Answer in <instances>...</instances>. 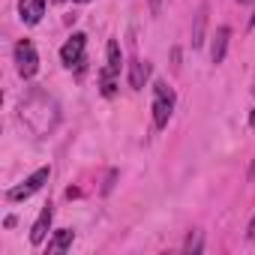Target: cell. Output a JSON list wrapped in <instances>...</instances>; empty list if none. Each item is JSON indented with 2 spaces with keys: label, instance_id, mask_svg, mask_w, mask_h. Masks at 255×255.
Returning a JSON list of instances; mask_svg holds the SVG:
<instances>
[{
  "label": "cell",
  "instance_id": "14",
  "mask_svg": "<svg viewBox=\"0 0 255 255\" xmlns=\"http://www.w3.org/2000/svg\"><path fill=\"white\" fill-rule=\"evenodd\" d=\"M99 87H102V96H114V90H117V75L108 72V69H102V72H99Z\"/></svg>",
  "mask_w": 255,
  "mask_h": 255
},
{
  "label": "cell",
  "instance_id": "15",
  "mask_svg": "<svg viewBox=\"0 0 255 255\" xmlns=\"http://www.w3.org/2000/svg\"><path fill=\"white\" fill-rule=\"evenodd\" d=\"M114 180H117V171L111 168V171H108V177H105V186H102V195H108V192L114 189Z\"/></svg>",
  "mask_w": 255,
  "mask_h": 255
},
{
  "label": "cell",
  "instance_id": "18",
  "mask_svg": "<svg viewBox=\"0 0 255 255\" xmlns=\"http://www.w3.org/2000/svg\"><path fill=\"white\" fill-rule=\"evenodd\" d=\"M249 126H252V129H255V108L249 111Z\"/></svg>",
  "mask_w": 255,
  "mask_h": 255
},
{
  "label": "cell",
  "instance_id": "6",
  "mask_svg": "<svg viewBox=\"0 0 255 255\" xmlns=\"http://www.w3.org/2000/svg\"><path fill=\"white\" fill-rule=\"evenodd\" d=\"M51 219H54V207H51V201L39 210V216H36V222H33V228H30V243L33 246H42L45 243V237H48V228H51Z\"/></svg>",
  "mask_w": 255,
  "mask_h": 255
},
{
  "label": "cell",
  "instance_id": "3",
  "mask_svg": "<svg viewBox=\"0 0 255 255\" xmlns=\"http://www.w3.org/2000/svg\"><path fill=\"white\" fill-rule=\"evenodd\" d=\"M15 69H18V75H21L24 81L39 72V54H36V48H33L30 39H21V42L15 45Z\"/></svg>",
  "mask_w": 255,
  "mask_h": 255
},
{
  "label": "cell",
  "instance_id": "9",
  "mask_svg": "<svg viewBox=\"0 0 255 255\" xmlns=\"http://www.w3.org/2000/svg\"><path fill=\"white\" fill-rule=\"evenodd\" d=\"M147 78H150V63H144V60H129V87L132 90H144V84H147Z\"/></svg>",
  "mask_w": 255,
  "mask_h": 255
},
{
  "label": "cell",
  "instance_id": "10",
  "mask_svg": "<svg viewBox=\"0 0 255 255\" xmlns=\"http://www.w3.org/2000/svg\"><path fill=\"white\" fill-rule=\"evenodd\" d=\"M72 240H75V231H72V228H57L54 237L48 240L45 252H48V255H60V252H66V249L72 246Z\"/></svg>",
  "mask_w": 255,
  "mask_h": 255
},
{
  "label": "cell",
  "instance_id": "16",
  "mask_svg": "<svg viewBox=\"0 0 255 255\" xmlns=\"http://www.w3.org/2000/svg\"><path fill=\"white\" fill-rule=\"evenodd\" d=\"M162 3H165V0H150V12L159 15V12H162Z\"/></svg>",
  "mask_w": 255,
  "mask_h": 255
},
{
  "label": "cell",
  "instance_id": "7",
  "mask_svg": "<svg viewBox=\"0 0 255 255\" xmlns=\"http://www.w3.org/2000/svg\"><path fill=\"white\" fill-rule=\"evenodd\" d=\"M42 15H45V0H18V18H21L27 27L39 24Z\"/></svg>",
  "mask_w": 255,
  "mask_h": 255
},
{
  "label": "cell",
  "instance_id": "22",
  "mask_svg": "<svg viewBox=\"0 0 255 255\" xmlns=\"http://www.w3.org/2000/svg\"><path fill=\"white\" fill-rule=\"evenodd\" d=\"M252 96H255V84H252Z\"/></svg>",
  "mask_w": 255,
  "mask_h": 255
},
{
  "label": "cell",
  "instance_id": "19",
  "mask_svg": "<svg viewBox=\"0 0 255 255\" xmlns=\"http://www.w3.org/2000/svg\"><path fill=\"white\" fill-rule=\"evenodd\" d=\"M249 27H255V12H252V18H249Z\"/></svg>",
  "mask_w": 255,
  "mask_h": 255
},
{
  "label": "cell",
  "instance_id": "1",
  "mask_svg": "<svg viewBox=\"0 0 255 255\" xmlns=\"http://www.w3.org/2000/svg\"><path fill=\"white\" fill-rule=\"evenodd\" d=\"M18 117L36 138H45V135H51L57 129V123H60V105L54 102V96H48L45 90L33 87L18 102Z\"/></svg>",
  "mask_w": 255,
  "mask_h": 255
},
{
  "label": "cell",
  "instance_id": "20",
  "mask_svg": "<svg viewBox=\"0 0 255 255\" xmlns=\"http://www.w3.org/2000/svg\"><path fill=\"white\" fill-rule=\"evenodd\" d=\"M237 3H255V0H237Z\"/></svg>",
  "mask_w": 255,
  "mask_h": 255
},
{
  "label": "cell",
  "instance_id": "21",
  "mask_svg": "<svg viewBox=\"0 0 255 255\" xmlns=\"http://www.w3.org/2000/svg\"><path fill=\"white\" fill-rule=\"evenodd\" d=\"M72 3H90V0H72Z\"/></svg>",
  "mask_w": 255,
  "mask_h": 255
},
{
  "label": "cell",
  "instance_id": "12",
  "mask_svg": "<svg viewBox=\"0 0 255 255\" xmlns=\"http://www.w3.org/2000/svg\"><path fill=\"white\" fill-rule=\"evenodd\" d=\"M105 54H108V60H105V69H108V72H114V75H120L123 54H120V45H117V39H108V48H105Z\"/></svg>",
  "mask_w": 255,
  "mask_h": 255
},
{
  "label": "cell",
  "instance_id": "17",
  "mask_svg": "<svg viewBox=\"0 0 255 255\" xmlns=\"http://www.w3.org/2000/svg\"><path fill=\"white\" fill-rule=\"evenodd\" d=\"M246 237L255 240V216H252V222H249V228H246Z\"/></svg>",
  "mask_w": 255,
  "mask_h": 255
},
{
  "label": "cell",
  "instance_id": "4",
  "mask_svg": "<svg viewBox=\"0 0 255 255\" xmlns=\"http://www.w3.org/2000/svg\"><path fill=\"white\" fill-rule=\"evenodd\" d=\"M60 60L69 66V69H81L84 60H87V36L84 33H72L66 39V45L60 48Z\"/></svg>",
  "mask_w": 255,
  "mask_h": 255
},
{
  "label": "cell",
  "instance_id": "2",
  "mask_svg": "<svg viewBox=\"0 0 255 255\" xmlns=\"http://www.w3.org/2000/svg\"><path fill=\"white\" fill-rule=\"evenodd\" d=\"M174 105H177V96L174 90L168 87V81H153V126L156 129H165L171 114H174Z\"/></svg>",
  "mask_w": 255,
  "mask_h": 255
},
{
  "label": "cell",
  "instance_id": "8",
  "mask_svg": "<svg viewBox=\"0 0 255 255\" xmlns=\"http://www.w3.org/2000/svg\"><path fill=\"white\" fill-rule=\"evenodd\" d=\"M228 39H231V27H219L216 30V36H213V45H210V60L219 66L222 60H225V51H228Z\"/></svg>",
  "mask_w": 255,
  "mask_h": 255
},
{
  "label": "cell",
  "instance_id": "11",
  "mask_svg": "<svg viewBox=\"0 0 255 255\" xmlns=\"http://www.w3.org/2000/svg\"><path fill=\"white\" fill-rule=\"evenodd\" d=\"M207 12H210V6H207V3H201V6H198V12H195V21H192V48H201V45H204Z\"/></svg>",
  "mask_w": 255,
  "mask_h": 255
},
{
  "label": "cell",
  "instance_id": "5",
  "mask_svg": "<svg viewBox=\"0 0 255 255\" xmlns=\"http://www.w3.org/2000/svg\"><path fill=\"white\" fill-rule=\"evenodd\" d=\"M48 177H51V168H36L24 183L12 186V189L6 192V198H9V201H27L33 192H39V189L45 186V180H48Z\"/></svg>",
  "mask_w": 255,
  "mask_h": 255
},
{
  "label": "cell",
  "instance_id": "13",
  "mask_svg": "<svg viewBox=\"0 0 255 255\" xmlns=\"http://www.w3.org/2000/svg\"><path fill=\"white\" fill-rule=\"evenodd\" d=\"M204 249V234L201 231H189L186 234V243H183V252L186 255H198Z\"/></svg>",
  "mask_w": 255,
  "mask_h": 255
}]
</instances>
